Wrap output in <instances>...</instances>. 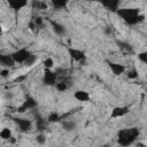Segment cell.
Listing matches in <instances>:
<instances>
[{
    "label": "cell",
    "mask_w": 147,
    "mask_h": 147,
    "mask_svg": "<svg viewBox=\"0 0 147 147\" xmlns=\"http://www.w3.org/2000/svg\"><path fill=\"white\" fill-rule=\"evenodd\" d=\"M116 13L129 25H137L144 20V15L138 8H118Z\"/></svg>",
    "instance_id": "obj_1"
},
{
    "label": "cell",
    "mask_w": 147,
    "mask_h": 147,
    "mask_svg": "<svg viewBox=\"0 0 147 147\" xmlns=\"http://www.w3.org/2000/svg\"><path fill=\"white\" fill-rule=\"evenodd\" d=\"M139 130L137 127H127L122 129L117 133V141L122 146H129L134 142V140L139 136Z\"/></svg>",
    "instance_id": "obj_2"
},
{
    "label": "cell",
    "mask_w": 147,
    "mask_h": 147,
    "mask_svg": "<svg viewBox=\"0 0 147 147\" xmlns=\"http://www.w3.org/2000/svg\"><path fill=\"white\" fill-rule=\"evenodd\" d=\"M32 53L26 48V47H23V48H18L17 51H15L14 53H11V56L13 59L15 60L16 63H25V61L29 59V56L31 55Z\"/></svg>",
    "instance_id": "obj_3"
},
{
    "label": "cell",
    "mask_w": 147,
    "mask_h": 147,
    "mask_svg": "<svg viewBox=\"0 0 147 147\" xmlns=\"http://www.w3.org/2000/svg\"><path fill=\"white\" fill-rule=\"evenodd\" d=\"M14 122L16 123L18 130L21 132H29L32 129V121L28 118H14Z\"/></svg>",
    "instance_id": "obj_4"
},
{
    "label": "cell",
    "mask_w": 147,
    "mask_h": 147,
    "mask_svg": "<svg viewBox=\"0 0 147 147\" xmlns=\"http://www.w3.org/2000/svg\"><path fill=\"white\" fill-rule=\"evenodd\" d=\"M57 79V74L54 72L52 69H45V74H44V83L48 86H52L57 83L56 82Z\"/></svg>",
    "instance_id": "obj_5"
},
{
    "label": "cell",
    "mask_w": 147,
    "mask_h": 147,
    "mask_svg": "<svg viewBox=\"0 0 147 147\" xmlns=\"http://www.w3.org/2000/svg\"><path fill=\"white\" fill-rule=\"evenodd\" d=\"M36 106H37V101H36L33 98L29 96V98H26L25 101H23V103L17 108V111H18V113H24V111H26L28 109H33Z\"/></svg>",
    "instance_id": "obj_6"
},
{
    "label": "cell",
    "mask_w": 147,
    "mask_h": 147,
    "mask_svg": "<svg viewBox=\"0 0 147 147\" xmlns=\"http://www.w3.org/2000/svg\"><path fill=\"white\" fill-rule=\"evenodd\" d=\"M68 52H69V55L70 57L76 61V62H83L85 60V54L80 51V49H77V48H68Z\"/></svg>",
    "instance_id": "obj_7"
},
{
    "label": "cell",
    "mask_w": 147,
    "mask_h": 147,
    "mask_svg": "<svg viewBox=\"0 0 147 147\" xmlns=\"http://www.w3.org/2000/svg\"><path fill=\"white\" fill-rule=\"evenodd\" d=\"M99 2L107 9L111 10V11H117V9L119 8V2L121 0H99Z\"/></svg>",
    "instance_id": "obj_8"
},
{
    "label": "cell",
    "mask_w": 147,
    "mask_h": 147,
    "mask_svg": "<svg viewBox=\"0 0 147 147\" xmlns=\"http://www.w3.org/2000/svg\"><path fill=\"white\" fill-rule=\"evenodd\" d=\"M9 8H11L15 11H18L23 9L28 5V0H6Z\"/></svg>",
    "instance_id": "obj_9"
},
{
    "label": "cell",
    "mask_w": 147,
    "mask_h": 147,
    "mask_svg": "<svg viewBox=\"0 0 147 147\" xmlns=\"http://www.w3.org/2000/svg\"><path fill=\"white\" fill-rule=\"evenodd\" d=\"M129 113V108L125 106H121V107H115L111 110L110 117L111 118H118V117H123Z\"/></svg>",
    "instance_id": "obj_10"
},
{
    "label": "cell",
    "mask_w": 147,
    "mask_h": 147,
    "mask_svg": "<svg viewBox=\"0 0 147 147\" xmlns=\"http://www.w3.org/2000/svg\"><path fill=\"white\" fill-rule=\"evenodd\" d=\"M108 67L110 68L113 74L116 75V76H121V75H123L125 72V67L123 64L115 63V62H108Z\"/></svg>",
    "instance_id": "obj_11"
},
{
    "label": "cell",
    "mask_w": 147,
    "mask_h": 147,
    "mask_svg": "<svg viewBox=\"0 0 147 147\" xmlns=\"http://www.w3.org/2000/svg\"><path fill=\"white\" fill-rule=\"evenodd\" d=\"M0 63H1V65H2L3 68H10V67H14V64H15L16 62H15V60L13 59L11 54H10V55H5V54H2V55H0Z\"/></svg>",
    "instance_id": "obj_12"
},
{
    "label": "cell",
    "mask_w": 147,
    "mask_h": 147,
    "mask_svg": "<svg viewBox=\"0 0 147 147\" xmlns=\"http://www.w3.org/2000/svg\"><path fill=\"white\" fill-rule=\"evenodd\" d=\"M74 98L78 101H82V102H85V101H88L90 100V94L86 92V91H83V90H78L74 93Z\"/></svg>",
    "instance_id": "obj_13"
},
{
    "label": "cell",
    "mask_w": 147,
    "mask_h": 147,
    "mask_svg": "<svg viewBox=\"0 0 147 147\" xmlns=\"http://www.w3.org/2000/svg\"><path fill=\"white\" fill-rule=\"evenodd\" d=\"M69 1H70V0H51V3H52V6L54 7V9L60 10V9L65 8Z\"/></svg>",
    "instance_id": "obj_14"
},
{
    "label": "cell",
    "mask_w": 147,
    "mask_h": 147,
    "mask_svg": "<svg viewBox=\"0 0 147 147\" xmlns=\"http://www.w3.org/2000/svg\"><path fill=\"white\" fill-rule=\"evenodd\" d=\"M52 26H53V31H54L56 34H59V36H61V34H63V33L65 32L64 26H63V25H61V24H59V23L53 22Z\"/></svg>",
    "instance_id": "obj_15"
},
{
    "label": "cell",
    "mask_w": 147,
    "mask_h": 147,
    "mask_svg": "<svg viewBox=\"0 0 147 147\" xmlns=\"http://www.w3.org/2000/svg\"><path fill=\"white\" fill-rule=\"evenodd\" d=\"M0 138L2 140H9L11 138V131L8 129V127H3L1 131H0Z\"/></svg>",
    "instance_id": "obj_16"
},
{
    "label": "cell",
    "mask_w": 147,
    "mask_h": 147,
    "mask_svg": "<svg viewBox=\"0 0 147 147\" xmlns=\"http://www.w3.org/2000/svg\"><path fill=\"white\" fill-rule=\"evenodd\" d=\"M62 126H63L64 130L71 131V130H74V129L76 127V124H75L72 121H64V122L62 123Z\"/></svg>",
    "instance_id": "obj_17"
},
{
    "label": "cell",
    "mask_w": 147,
    "mask_h": 147,
    "mask_svg": "<svg viewBox=\"0 0 147 147\" xmlns=\"http://www.w3.org/2000/svg\"><path fill=\"white\" fill-rule=\"evenodd\" d=\"M55 88L59 91V92H64V91H67V88H68V85H67V83L65 82H57L56 84H55Z\"/></svg>",
    "instance_id": "obj_18"
},
{
    "label": "cell",
    "mask_w": 147,
    "mask_h": 147,
    "mask_svg": "<svg viewBox=\"0 0 147 147\" xmlns=\"http://www.w3.org/2000/svg\"><path fill=\"white\" fill-rule=\"evenodd\" d=\"M61 118H60V115L56 114V113H52L48 117H47V122L49 123H54V122H59Z\"/></svg>",
    "instance_id": "obj_19"
},
{
    "label": "cell",
    "mask_w": 147,
    "mask_h": 147,
    "mask_svg": "<svg viewBox=\"0 0 147 147\" xmlns=\"http://www.w3.org/2000/svg\"><path fill=\"white\" fill-rule=\"evenodd\" d=\"M44 65H45L46 69H52V67L54 65V61H53V59L47 57V59L44 61Z\"/></svg>",
    "instance_id": "obj_20"
},
{
    "label": "cell",
    "mask_w": 147,
    "mask_h": 147,
    "mask_svg": "<svg viewBox=\"0 0 147 147\" xmlns=\"http://www.w3.org/2000/svg\"><path fill=\"white\" fill-rule=\"evenodd\" d=\"M126 76H127L129 78H131V79H134V78L138 77V71L133 68V69H131V70H129V71L126 72Z\"/></svg>",
    "instance_id": "obj_21"
},
{
    "label": "cell",
    "mask_w": 147,
    "mask_h": 147,
    "mask_svg": "<svg viewBox=\"0 0 147 147\" xmlns=\"http://www.w3.org/2000/svg\"><path fill=\"white\" fill-rule=\"evenodd\" d=\"M36 141H37V144L44 145V144L46 142V137H45L42 133H40V134H38V136L36 137Z\"/></svg>",
    "instance_id": "obj_22"
},
{
    "label": "cell",
    "mask_w": 147,
    "mask_h": 147,
    "mask_svg": "<svg viewBox=\"0 0 147 147\" xmlns=\"http://www.w3.org/2000/svg\"><path fill=\"white\" fill-rule=\"evenodd\" d=\"M138 59H139L142 63L147 64V52H141V53H139V54H138Z\"/></svg>",
    "instance_id": "obj_23"
},
{
    "label": "cell",
    "mask_w": 147,
    "mask_h": 147,
    "mask_svg": "<svg viewBox=\"0 0 147 147\" xmlns=\"http://www.w3.org/2000/svg\"><path fill=\"white\" fill-rule=\"evenodd\" d=\"M33 6L34 7H37L38 9H47V5L45 3V2H39V1H34L33 2Z\"/></svg>",
    "instance_id": "obj_24"
},
{
    "label": "cell",
    "mask_w": 147,
    "mask_h": 147,
    "mask_svg": "<svg viewBox=\"0 0 147 147\" xmlns=\"http://www.w3.org/2000/svg\"><path fill=\"white\" fill-rule=\"evenodd\" d=\"M36 59H37V57H36L33 54H31V55L29 56V59L25 61V64H26V65H32V64L36 62Z\"/></svg>",
    "instance_id": "obj_25"
},
{
    "label": "cell",
    "mask_w": 147,
    "mask_h": 147,
    "mask_svg": "<svg viewBox=\"0 0 147 147\" xmlns=\"http://www.w3.org/2000/svg\"><path fill=\"white\" fill-rule=\"evenodd\" d=\"M118 45H121V47H122V48H124L125 51H127V52H132V49H131L130 45H127V44H124V42H118Z\"/></svg>",
    "instance_id": "obj_26"
},
{
    "label": "cell",
    "mask_w": 147,
    "mask_h": 147,
    "mask_svg": "<svg viewBox=\"0 0 147 147\" xmlns=\"http://www.w3.org/2000/svg\"><path fill=\"white\" fill-rule=\"evenodd\" d=\"M9 74V68H6V69H2L1 70V76L2 77H7Z\"/></svg>",
    "instance_id": "obj_27"
}]
</instances>
